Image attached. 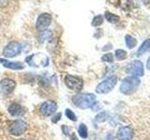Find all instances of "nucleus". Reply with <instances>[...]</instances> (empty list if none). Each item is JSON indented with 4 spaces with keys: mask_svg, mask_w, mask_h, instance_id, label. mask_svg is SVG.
<instances>
[{
    "mask_svg": "<svg viewBox=\"0 0 150 140\" xmlns=\"http://www.w3.org/2000/svg\"><path fill=\"white\" fill-rule=\"evenodd\" d=\"M16 88V81L12 78H3L0 80V92L4 95H9Z\"/></svg>",
    "mask_w": 150,
    "mask_h": 140,
    "instance_id": "nucleus-9",
    "label": "nucleus"
},
{
    "mask_svg": "<svg viewBox=\"0 0 150 140\" xmlns=\"http://www.w3.org/2000/svg\"><path fill=\"white\" fill-rule=\"evenodd\" d=\"M134 136V132L129 126H122L116 133V137L118 140H131Z\"/></svg>",
    "mask_w": 150,
    "mask_h": 140,
    "instance_id": "nucleus-11",
    "label": "nucleus"
},
{
    "mask_svg": "<svg viewBox=\"0 0 150 140\" xmlns=\"http://www.w3.org/2000/svg\"><path fill=\"white\" fill-rule=\"evenodd\" d=\"M106 140H115V138H114V135H112V134H109L107 135Z\"/></svg>",
    "mask_w": 150,
    "mask_h": 140,
    "instance_id": "nucleus-29",
    "label": "nucleus"
},
{
    "mask_svg": "<svg viewBox=\"0 0 150 140\" xmlns=\"http://www.w3.org/2000/svg\"><path fill=\"white\" fill-rule=\"evenodd\" d=\"M22 52V46L18 42H9L8 45L5 46L3 50V55L6 58L16 57Z\"/></svg>",
    "mask_w": 150,
    "mask_h": 140,
    "instance_id": "nucleus-7",
    "label": "nucleus"
},
{
    "mask_svg": "<svg viewBox=\"0 0 150 140\" xmlns=\"http://www.w3.org/2000/svg\"><path fill=\"white\" fill-rule=\"evenodd\" d=\"M61 130H62L63 134L66 135V136H70V134H71V132H70V128L68 127L67 125H62V127H61Z\"/></svg>",
    "mask_w": 150,
    "mask_h": 140,
    "instance_id": "nucleus-26",
    "label": "nucleus"
},
{
    "mask_svg": "<svg viewBox=\"0 0 150 140\" xmlns=\"http://www.w3.org/2000/svg\"><path fill=\"white\" fill-rule=\"evenodd\" d=\"M141 80L139 78L136 77H127L121 82L120 85V92L126 95H129L134 93L137 91L138 87L140 86Z\"/></svg>",
    "mask_w": 150,
    "mask_h": 140,
    "instance_id": "nucleus-2",
    "label": "nucleus"
},
{
    "mask_svg": "<svg viewBox=\"0 0 150 140\" xmlns=\"http://www.w3.org/2000/svg\"><path fill=\"white\" fill-rule=\"evenodd\" d=\"M65 116L71 121H77V120H78L76 114H75L74 112L71 109H69V108H66L65 109Z\"/></svg>",
    "mask_w": 150,
    "mask_h": 140,
    "instance_id": "nucleus-19",
    "label": "nucleus"
},
{
    "mask_svg": "<svg viewBox=\"0 0 150 140\" xmlns=\"http://www.w3.org/2000/svg\"><path fill=\"white\" fill-rule=\"evenodd\" d=\"M70 140H79L77 134L75 133H71V134H70Z\"/></svg>",
    "mask_w": 150,
    "mask_h": 140,
    "instance_id": "nucleus-28",
    "label": "nucleus"
},
{
    "mask_svg": "<svg viewBox=\"0 0 150 140\" xmlns=\"http://www.w3.org/2000/svg\"><path fill=\"white\" fill-rule=\"evenodd\" d=\"M97 97L93 93H78L72 96L71 101L75 106L81 109H87L96 103Z\"/></svg>",
    "mask_w": 150,
    "mask_h": 140,
    "instance_id": "nucleus-1",
    "label": "nucleus"
},
{
    "mask_svg": "<svg viewBox=\"0 0 150 140\" xmlns=\"http://www.w3.org/2000/svg\"><path fill=\"white\" fill-rule=\"evenodd\" d=\"M61 117H62V113H61V112H57V113H55V114L51 118L52 123H53L54 124H56V123H57L58 121L61 120Z\"/></svg>",
    "mask_w": 150,
    "mask_h": 140,
    "instance_id": "nucleus-25",
    "label": "nucleus"
},
{
    "mask_svg": "<svg viewBox=\"0 0 150 140\" xmlns=\"http://www.w3.org/2000/svg\"><path fill=\"white\" fill-rule=\"evenodd\" d=\"M109 118V115H108V112L107 111H102V112H100L96 117H95V120L98 123H104Z\"/></svg>",
    "mask_w": 150,
    "mask_h": 140,
    "instance_id": "nucleus-17",
    "label": "nucleus"
},
{
    "mask_svg": "<svg viewBox=\"0 0 150 140\" xmlns=\"http://www.w3.org/2000/svg\"><path fill=\"white\" fill-rule=\"evenodd\" d=\"M105 19L111 23H116L119 21L120 18H119V16L115 15V14H112L109 11H106L105 12Z\"/></svg>",
    "mask_w": 150,
    "mask_h": 140,
    "instance_id": "nucleus-18",
    "label": "nucleus"
},
{
    "mask_svg": "<svg viewBox=\"0 0 150 140\" xmlns=\"http://www.w3.org/2000/svg\"><path fill=\"white\" fill-rule=\"evenodd\" d=\"M125 41H126V45H127V47H128L129 49H133L134 47L136 46V44H137V41H136V39L131 36H129V35H127L125 36Z\"/></svg>",
    "mask_w": 150,
    "mask_h": 140,
    "instance_id": "nucleus-16",
    "label": "nucleus"
},
{
    "mask_svg": "<svg viewBox=\"0 0 150 140\" xmlns=\"http://www.w3.org/2000/svg\"><path fill=\"white\" fill-rule=\"evenodd\" d=\"M101 61L107 63H112L114 62V55L112 53H106L101 57Z\"/></svg>",
    "mask_w": 150,
    "mask_h": 140,
    "instance_id": "nucleus-23",
    "label": "nucleus"
},
{
    "mask_svg": "<svg viewBox=\"0 0 150 140\" xmlns=\"http://www.w3.org/2000/svg\"><path fill=\"white\" fill-rule=\"evenodd\" d=\"M147 68L150 70V57H149V59L147 60Z\"/></svg>",
    "mask_w": 150,
    "mask_h": 140,
    "instance_id": "nucleus-30",
    "label": "nucleus"
},
{
    "mask_svg": "<svg viewBox=\"0 0 150 140\" xmlns=\"http://www.w3.org/2000/svg\"><path fill=\"white\" fill-rule=\"evenodd\" d=\"M149 49H150V39H145L139 48L137 53H138V55H142L146 52Z\"/></svg>",
    "mask_w": 150,
    "mask_h": 140,
    "instance_id": "nucleus-15",
    "label": "nucleus"
},
{
    "mask_svg": "<svg viewBox=\"0 0 150 140\" xmlns=\"http://www.w3.org/2000/svg\"><path fill=\"white\" fill-rule=\"evenodd\" d=\"M119 4H120L121 8L128 9L131 6V1L130 0H119Z\"/></svg>",
    "mask_w": 150,
    "mask_h": 140,
    "instance_id": "nucleus-24",
    "label": "nucleus"
},
{
    "mask_svg": "<svg viewBox=\"0 0 150 140\" xmlns=\"http://www.w3.org/2000/svg\"><path fill=\"white\" fill-rule=\"evenodd\" d=\"M57 104L54 101L48 100L43 102L40 106V112L42 116L44 117H50L54 115L56 110H57Z\"/></svg>",
    "mask_w": 150,
    "mask_h": 140,
    "instance_id": "nucleus-8",
    "label": "nucleus"
},
{
    "mask_svg": "<svg viewBox=\"0 0 150 140\" xmlns=\"http://www.w3.org/2000/svg\"><path fill=\"white\" fill-rule=\"evenodd\" d=\"M28 129V124L23 120L18 119L12 120L11 124L8 125V132L12 135L15 136H20L23 134Z\"/></svg>",
    "mask_w": 150,
    "mask_h": 140,
    "instance_id": "nucleus-4",
    "label": "nucleus"
},
{
    "mask_svg": "<svg viewBox=\"0 0 150 140\" xmlns=\"http://www.w3.org/2000/svg\"><path fill=\"white\" fill-rule=\"evenodd\" d=\"M102 22H103V17L101 15H98V16L94 17L93 21H92V25L97 27V26L101 25Z\"/></svg>",
    "mask_w": 150,
    "mask_h": 140,
    "instance_id": "nucleus-22",
    "label": "nucleus"
},
{
    "mask_svg": "<svg viewBox=\"0 0 150 140\" xmlns=\"http://www.w3.org/2000/svg\"><path fill=\"white\" fill-rule=\"evenodd\" d=\"M117 83V77L112 75V76L108 77L104 80L101 81L100 84H98L96 87V92L98 94H106L110 92Z\"/></svg>",
    "mask_w": 150,
    "mask_h": 140,
    "instance_id": "nucleus-3",
    "label": "nucleus"
},
{
    "mask_svg": "<svg viewBox=\"0 0 150 140\" xmlns=\"http://www.w3.org/2000/svg\"><path fill=\"white\" fill-rule=\"evenodd\" d=\"M52 22V16L49 13H42L38 17V20L36 22V27L38 30L43 31L46 30L47 27H49V25Z\"/></svg>",
    "mask_w": 150,
    "mask_h": 140,
    "instance_id": "nucleus-10",
    "label": "nucleus"
},
{
    "mask_svg": "<svg viewBox=\"0 0 150 140\" xmlns=\"http://www.w3.org/2000/svg\"><path fill=\"white\" fill-rule=\"evenodd\" d=\"M78 134L80 135V137L83 139H86L88 137V129H87V126L84 123H81L79 125Z\"/></svg>",
    "mask_w": 150,
    "mask_h": 140,
    "instance_id": "nucleus-14",
    "label": "nucleus"
},
{
    "mask_svg": "<svg viewBox=\"0 0 150 140\" xmlns=\"http://www.w3.org/2000/svg\"><path fill=\"white\" fill-rule=\"evenodd\" d=\"M65 85L68 89L74 92H80L83 87V80L82 78L74 75L68 74L64 78Z\"/></svg>",
    "mask_w": 150,
    "mask_h": 140,
    "instance_id": "nucleus-5",
    "label": "nucleus"
},
{
    "mask_svg": "<svg viewBox=\"0 0 150 140\" xmlns=\"http://www.w3.org/2000/svg\"><path fill=\"white\" fill-rule=\"evenodd\" d=\"M8 113L12 117H21L25 114V110H23V106L18 104V103H12L8 107Z\"/></svg>",
    "mask_w": 150,
    "mask_h": 140,
    "instance_id": "nucleus-13",
    "label": "nucleus"
},
{
    "mask_svg": "<svg viewBox=\"0 0 150 140\" xmlns=\"http://www.w3.org/2000/svg\"><path fill=\"white\" fill-rule=\"evenodd\" d=\"M115 57L118 61L125 60L126 57H127V51L124 50H120V49L116 50H115Z\"/></svg>",
    "mask_w": 150,
    "mask_h": 140,
    "instance_id": "nucleus-21",
    "label": "nucleus"
},
{
    "mask_svg": "<svg viewBox=\"0 0 150 140\" xmlns=\"http://www.w3.org/2000/svg\"><path fill=\"white\" fill-rule=\"evenodd\" d=\"M8 5V0H0V8L6 7Z\"/></svg>",
    "mask_w": 150,
    "mask_h": 140,
    "instance_id": "nucleus-27",
    "label": "nucleus"
},
{
    "mask_svg": "<svg viewBox=\"0 0 150 140\" xmlns=\"http://www.w3.org/2000/svg\"><path fill=\"white\" fill-rule=\"evenodd\" d=\"M52 32L51 31H49V30H43V31H41V33H40V41H45V40H49L51 37H52Z\"/></svg>",
    "mask_w": 150,
    "mask_h": 140,
    "instance_id": "nucleus-20",
    "label": "nucleus"
},
{
    "mask_svg": "<svg viewBox=\"0 0 150 140\" xmlns=\"http://www.w3.org/2000/svg\"><path fill=\"white\" fill-rule=\"evenodd\" d=\"M19 140H29V139H19Z\"/></svg>",
    "mask_w": 150,
    "mask_h": 140,
    "instance_id": "nucleus-31",
    "label": "nucleus"
},
{
    "mask_svg": "<svg viewBox=\"0 0 150 140\" xmlns=\"http://www.w3.org/2000/svg\"><path fill=\"white\" fill-rule=\"evenodd\" d=\"M0 64H1L4 67L11 69V70H23L25 68V64L21 62H11L8 59L0 58Z\"/></svg>",
    "mask_w": 150,
    "mask_h": 140,
    "instance_id": "nucleus-12",
    "label": "nucleus"
},
{
    "mask_svg": "<svg viewBox=\"0 0 150 140\" xmlns=\"http://www.w3.org/2000/svg\"><path fill=\"white\" fill-rule=\"evenodd\" d=\"M144 64L143 62H141L140 60L132 61L126 67V72L128 74H130L132 77H136V78L144 76Z\"/></svg>",
    "mask_w": 150,
    "mask_h": 140,
    "instance_id": "nucleus-6",
    "label": "nucleus"
}]
</instances>
